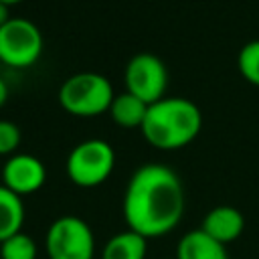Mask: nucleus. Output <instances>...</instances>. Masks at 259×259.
<instances>
[{
    "label": "nucleus",
    "instance_id": "obj_9",
    "mask_svg": "<svg viewBox=\"0 0 259 259\" xmlns=\"http://www.w3.org/2000/svg\"><path fill=\"white\" fill-rule=\"evenodd\" d=\"M200 229L214 241L227 245L241 237V233L245 229V219L239 208H235L231 204H221V206L210 208L204 214Z\"/></svg>",
    "mask_w": 259,
    "mask_h": 259
},
{
    "label": "nucleus",
    "instance_id": "obj_1",
    "mask_svg": "<svg viewBox=\"0 0 259 259\" xmlns=\"http://www.w3.org/2000/svg\"><path fill=\"white\" fill-rule=\"evenodd\" d=\"M186 206L184 186L166 164L140 166L123 192L121 212L127 229L146 239L164 237L178 227Z\"/></svg>",
    "mask_w": 259,
    "mask_h": 259
},
{
    "label": "nucleus",
    "instance_id": "obj_10",
    "mask_svg": "<svg viewBox=\"0 0 259 259\" xmlns=\"http://www.w3.org/2000/svg\"><path fill=\"white\" fill-rule=\"evenodd\" d=\"M176 259H229V255L223 243L208 237L202 229H194L180 237Z\"/></svg>",
    "mask_w": 259,
    "mask_h": 259
},
{
    "label": "nucleus",
    "instance_id": "obj_8",
    "mask_svg": "<svg viewBox=\"0 0 259 259\" xmlns=\"http://www.w3.org/2000/svg\"><path fill=\"white\" fill-rule=\"evenodd\" d=\"M47 168L32 154H12L2 166V184L18 196L34 194L45 186Z\"/></svg>",
    "mask_w": 259,
    "mask_h": 259
},
{
    "label": "nucleus",
    "instance_id": "obj_19",
    "mask_svg": "<svg viewBox=\"0 0 259 259\" xmlns=\"http://www.w3.org/2000/svg\"><path fill=\"white\" fill-rule=\"evenodd\" d=\"M2 4H8V6H14V4H18V2H22V0H0Z\"/></svg>",
    "mask_w": 259,
    "mask_h": 259
},
{
    "label": "nucleus",
    "instance_id": "obj_14",
    "mask_svg": "<svg viewBox=\"0 0 259 259\" xmlns=\"http://www.w3.org/2000/svg\"><path fill=\"white\" fill-rule=\"evenodd\" d=\"M36 243L24 231L0 243V259H36Z\"/></svg>",
    "mask_w": 259,
    "mask_h": 259
},
{
    "label": "nucleus",
    "instance_id": "obj_11",
    "mask_svg": "<svg viewBox=\"0 0 259 259\" xmlns=\"http://www.w3.org/2000/svg\"><path fill=\"white\" fill-rule=\"evenodd\" d=\"M148 103H144L140 97L132 95L130 91H123L121 95H115L111 105H109V115L115 121V125L125 127V130H134V127H142L146 113H148Z\"/></svg>",
    "mask_w": 259,
    "mask_h": 259
},
{
    "label": "nucleus",
    "instance_id": "obj_20",
    "mask_svg": "<svg viewBox=\"0 0 259 259\" xmlns=\"http://www.w3.org/2000/svg\"><path fill=\"white\" fill-rule=\"evenodd\" d=\"M174 259H176V257H174Z\"/></svg>",
    "mask_w": 259,
    "mask_h": 259
},
{
    "label": "nucleus",
    "instance_id": "obj_3",
    "mask_svg": "<svg viewBox=\"0 0 259 259\" xmlns=\"http://www.w3.org/2000/svg\"><path fill=\"white\" fill-rule=\"evenodd\" d=\"M113 97L115 93L111 81L95 71L75 73L59 87L61 107L77 117H95L109 111Z\"/></svg>",
    "mask_w": 259,
    "mask_h": 259
},
{
    "label": "nucleus",
    "instance_id": "obj_18",
    "mask_svg": "<svg viewBox=\"0 0 259 259\" xmlns=\"http://www.w3.org/2000/svg\"><path fill=\"white\" fill-rule=\"evenodd\" d=\"M6 99H8V85H6V81L0 77V107L6 103Z\"/></svg>",
    "mask_w": 259,
    "mask_h": 259
},
{
    "label": "nucleus",
    "instance_id": "obj_2",
    "mask_svg": "<svg viewBox=\"0 0 259 259\" xmlns=\"http://www.w3.org/2000/svg\"><path fill=\"white\" fill-rule=\"evenodd\" d=\"M202 127V113L186 97H162L148 107L140 127L146 142L158 150H178L188 146Z\"/></svg>",
    "mask_w": 259,
    "mask_h": 259
},
{
    "label": "nucleus",
    "instance_id": "obj_7",
    "mask_svg": "<svg viewBox=\"0 0 259 259\" xmlns=\"http://www.w3.org/2000/svg\"><path fill=\"white\" fill-rule=\"evenodd\" d=\"M125 91L152 105L160 101L168 87V69L154 53H138L125 65Z\"/></svg>",
    "mask_w": 259,
    "mask_h": 259
},
{
    "label": "nucleus",
    "instance_id": "obj_13",
    "mask_svg": "<svg viewBox=\"0 0 259 259\" xmlns=\"http://www.w3.org/2000/svg\"><path fill=\"white\" fill-rule=\"evenodd\" d=\"M20 198L22 196L14 194L4 184H0V243L22 231L24 204Z\"/></svg>",
    "mask_w": 259,
    "mask_h": 259
},
{
    "label": "nucleus",
    "instance_id": "obj_12",
    "mask_svg": "<svg viewBox=\"0 0 259 259\" xmlns=\"http://www.w3.org/2000/svg\"><path fill=\"white\" fill-rule=\"evenodd\" d=\"M148 239L127 229L109 237L101 251V259H146Z\"/></svg>",
    "mask_w": 259,
    "mask_h": 259
},
{
    "label": "nucleus",
    "instance_id": "obj_17",
    "mask_svg": "<svg viewBox=\"0 0 259 259\" xmlns=\"http://www.w3.org/2000/svg\"><path fill=\"white\" fill-rule=\"evenodd\" d=\"M10 18H12V16H10V6L0 2V28H2Z\"/></svg>",
    "mask_w": 259,
    "mask_h": 259
},
{
    "label": "nucleus",
    "instance_id": "obj_5",
    "mask_svg": "<svg viewBox=\"0 0 259 259\" xmlns=\"http://www.w3.org/2000/svg\"><path fill=\"white\" fill-rule=\"evenodd\" d=\"M45 249L49 259H93L95 237L81 217L65 214L51 223Z\"/></svg>",
    "mask_w": 259,
    "mask_h": 259
},
{
    "label": "nucleus",
    "instance_id": "obj_15",
    "mask_svg": "<svg viewBox=\"0 0 259 259\" xmlns=\"http://www.w3.org/2000/svg\"><path fill=\"white\" fill-rule=\"evenodd\" d=\"M237 65H239L243 79L249 81L251 85L259 87V38L243 45L239 59H237Z\"/></svg>",
    "mask_w": 259,
    "mask_h": 259
},
{
    "label": "nucleus",
    "instance_id": "obj_6",
    "mask_svg": "<svg viewBox=\"0 0 259 259\" xmlns=\"http://www.w3.org/2000/svg\"><path fill=\"white\" fill-rule=\"evenodd\" d=\"M42 45L40 28L32 20L12 16L0 28V63L26 69L40 59Z\"/></svg>",
    "mask_w": 259,
    "mask_h": 259
},
{
    "label": "nucleus",
    "instance_id": "obj_4",
    "mask_svg": "<svg viewBox=\"0 0 259 259\" xmlns=\"http://www.w3.org/2000/svg\"><path fill=\"white\" fill-rule=\"evenodd\" d=\"M115 168V152L111 144L99 138L79 142L67 156L65 172L69 180L81 188H93L105 182Z\"/></svg>",
    "mask_w": 259,
    "mask_h": 259
},
{
    "label": "nucleus",
    "instance_id": "obj_16",
    "mask_svg": "<svg viewBox=\"0 0 259 259\" xmlns=\"http://www.w3.org/2000/svg\"><path fill=\"white\" fill-rule=\"evenodd\" d=\"M20 146V130L14 121L0 119V156H12Z\"/></svg>",
    "mask_w": 259,
    "mask_h": 259
}]
</instances>
